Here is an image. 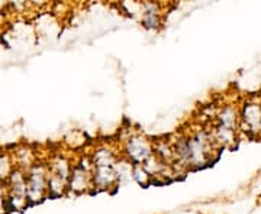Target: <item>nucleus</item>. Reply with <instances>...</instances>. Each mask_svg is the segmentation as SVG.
Segmentation results:
<instances>
[{"label": "nucleus", "instance_id": "1", "mask_svg": "<svg viewBox=\"0 0 261 214\" xmlns=\"http://www.w3.org/2000/svg\"><path fill=\"white\" fill-rule=\"evenodd\" d=\"M128 154L134 161L137 162H142V161H147L151 155L149 152V146L147 143V140L142 139V138H135V139L129 140L128 143Z\"/></svg>", "mask_w": 261, "mask_h": 214}, {"label": "nucleus", "instance_id": "2", "mask_svg": "<svg viewBox=\"0 0 261 214\" xmlns=\"http://www.w3.org/2000/svg\"><path fill=\"white\" fill-rule=\"evenodd\" d=\"M244 120L251 129H261V107L257 104H248L244 110Z\"/></svg>", "mask_w": 261, "mask_h": 214}, {"label": "nucleus", "instance_id": "3", "mask_svg": "<svg viewBox=\"0 0 261 214\" xmlns=\"http://www.w3.org/2000/svg\"><path fill=\"white\" fill-rule=\"evenodd\" d=\"M115 178V172L112 171L111 167H97L96 169V175H94V179L96 182L100 187H106L108 184H111Z\"/></svg>", "mask_w": 261, "mask_h": 214}, {"label": "nucleus", "instance_id": "4", "mask_svg": "<svg viewBox=\"0 0 261 214\" xmlns=\"http://www.w3.org/2000/svg\"><path fill=\"white\" fill-rule=\"evenodd\" d=\"M219 119H221V126H224L226 129L233 131L235 123H237V113H235V110H233L232 107H226V109H224V112H222Z\"/></svg>", "mask_w": 261, "mask_h": 214}, {"label": "nucleus", "instance_id": "5", "mask_svg": "<svg viewBox=\"0 0 261 214\" xmlns=\"http://www.w3.org/2000/svg\"><path fill=\"white\" fill-rule=\"evenodd\" d=\"M71 187L75 191H82L86 187V171L84 169H75L71 179Z\"/></svg>", "mask_w": 261, "mask_h": 214}, {"label": "nucleus", "instance_id": "6", "mask_svg": "<svg viewBox=\"0 0 261 214\" xmlns=\"http://www.w3.org/2000/svg\"><path fill=\"white\" fill-rule=\"evenodd\" d=\"M49 188H51V191H53L54 194H61V193H63V188H64V181H63V178H51V181H49Z\"/></svg>", "mask_w": 261, "mask_h": 214}]
</instances>
